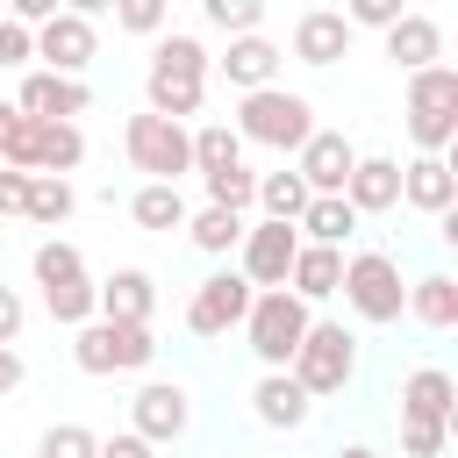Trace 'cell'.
I'll return each mask as SVG.
<instances>
[{
    "instance_id": "obj_3",
    "label": "cell",
    "mask_w": 458,
    "mask_h": 458,
    "mask_svg": "<svg viewBox=\"0 0 458 458\" xmlns=\"http://www.w3.org/2000/svg\"><path fill=\"white\" fill-rule=\"evenodd\" d=\"M308 322H315V308L293 293V286H258L250 293V308H243V344H250V358L272 372V365H286L293 358V344L308 336Z\"/></svg>"
},
{
    "instance_id": "obj_16",
    "label": "cell",
    "mask_w": 458,
    "mask_h": 458,
    "mask_svg": "<svg viewBox=\"0 0 458 458\" xmlns=\"http://www.w3.org/2000/svg\"><path fill=\"white\" fill-rule=\"evenodd\" d=\"M401 200L415 215L458 208V165H451V150H415V165H401Z\"/></svg>"
},
{
    "instance_id": "obj_4",
    "label": "cell",
    "mask_w": 458,
    "mask_h": 458,
    "mask_svg": "<svg viewBox=\"0 0 458 458\" xmlns=\"http://www.w3.org/2000/svg\"><path fill=\"white\" fill-rule=\"evenodd\" d=\"M157 358V336L150 322H114V315H86L72 329V365L86 379H107V372H143Z\"/></svg>"
},
{
    "instance_id": "obj_9",
    "label": "cell",
    "mask_w": 458,
    "mask_h": 458,
    "mask_svg": "<svg viewBox=\"0 0 458 458\" xmlns=\"http://www.w3.org/2000/svg\"><path fill=\"white\" fill-rule=\"evenodd\" d=\"M0 165H21V172H79L86 165V136H79V122H36V114H21V129H14V143H7Z\"/></svg>"
},
{
    "instance_id": "obj_38",
    "label": "cell",
    "mask_w": 458,
    "mask_h": 458,
    "mask_svg": "<svg viewBox=\"0 0 458 458\" xmlns=\"http://www.w3.org/2000/svg\"><path fill=\"white\" fill-rule=\"evenodd\" d=\"M200 14H208V29L243 36V29H258V21H265V0H200Z\"/></svg>"
},
{
    "instance_id": "obj_47",
    "label": "cell",
    "mask_w": 458,
    "mask_h": 458,
    "mask_svg": "<svg viewBox=\"0 0 458 458\" xmlns=\"http://www.w3.org/2000/svg\"><path fill=\"white\" fill-rule=\"evenodd\" d=\"M64 7H72V14H86V21H93V14H107V0H64Z\"/></svg>"
},
{
    "instance_id": "obj_36",
    "label": "cell",
    "mask_w": 458,
    "mask_h": 458,
    "mask_svg": "<svg viewBox=\"0 0 458 458\" xmlns=\"http://www.w3.org/2000/svg\"><path fill=\"white\" fill-rule=\"evenodd\" d=\"M200 186H208V200H215V208H250L258 172H250V165H229V172H200Z\"/></svg>"
},
{
    "instance_id": "obj_31",
    "label": "cell",
    "mask_w": 458,
    "mask_h": 458,
    "mask_svg": "<svg viewBox=\"0 0 458 458\" xmlns=\"http://www.w3.org/2000/svg\"><path fill=\"white\" fill-rule=\"evenodd\" d=\"M193 136V172H229V165H243V136L229 129V122H200V129H186Z\"/></svg>"
},
{
    "instance_id": "obj_34",
    "label": "cell",
    "mask_w": 458,
    "mask_h": 458,
    "mask_svg": "<svg viewBox=\"0 0 458 458\" xmlns=\"http://www.w3.org/2000/svg\"><path fill=\"white\" fill-rule=\"evenodd\" d=\"M36 458H100V437L86 422H50L36 437Z\"/></svg>"
},
{
    "instance_id": "obj_41",
    "label": "cell",
    "mask_w": 458,
    "mask_h": 458,
    "mask_svg": "<svg viewBox=\"0 0 458 458\" xmlns=\"http://www.w3.org/2000/svg\"><path fill=\"white\" fill-rule=\"evenodd\" d=\"M21 200H29V172L21 165H0V222L21 215Z\"/></svg>"
},
{
    "instance_id": "obj_17",
    "label": "cell",
    "mask_w": 458,
    "mask_h": 458,
    "mask_svg": "<svg viewBox=\"0 0 458 458\" xmlns=\"http://www.w3.org/2000/svg\"><path fill=\"white\" fill-rule=\"evenodd\" d=\"M215 64H222V79H229L236 93H250V86H279V64H286V50H279L265 29H243V36H229V50H222Z\"/></svg>"
},
{
    "instance_id": "obj_22",
    "label": "cell",
    "mask_w": 458,
    "mask_h": 458,
    "mask_svg": "<svg viewBox=\"0 0 458 458\" xmlns=\"http://www.w3.org/2000/svg\"><path fill=\"white\" fill-rule=\"evenodd\" d=\"M336 279H344V243H308V236H301V250H293V265H286V286L315 308V301L336 293Z\"/></svg>"
},
{
    "instance_id": "obj_8",
    "label": "cell",
    "mask_w": 458,
    "mask_h": 458,
    "mask_svg": "<svg viewBox=\"0 0 458 458\" xmlns=\"http://www.w3.org/2000/svg\"><path fill=\"white\" fill-rule=\"evenodd\" d=\"M122 150H129V165H136L143 179H172V186H179V172H193V136H186V122L150 114V107L122 122Z\"/></svg>"
},
{
    "instance_id": "obj_26",
    "label": "cell",
    "mask_w": 458,
    "mask_h": 458,
    "mask_svg": "<svg viewBox=\"0 0 458 458\" xmlns=\"http://www.w3.org/2000/svg\"><path fill=\"white\" fill-rule=\"evenodd\" d=\"M401 408H408V415H444V422H451V415H458V379H451L444 365H415V372L401 379Z\"/></svg>"
},
{
    "instance_id": "obj_18",
    "label": "cell",
    "mask_w": 458,
    "mask_h": 458,
    "mask_svg": "<svg viewBox=\"0 0 458 458\" xmlns=\"http://www.w3.org/2000/svg\"><path fill=\"white\" fill-rule=\"evenodd\" d=\"M351 36H358V29H351L336 7H308V14L293 21V57H301V64H344V57H351Z\"/></svg>"
},
{
    "instance_id": "obj_30",
    "label": "cell",
    "mask_w": 458,
    "mask_h": 458,
    "mask_svg": "<svg viewBox=\"0 0 458 458\" xmlns=\"http://www.w3.org/2000/svg\"><path fill=\"white\" fill-rule=\"evenodd\" d=\"M250 208H258V215H272V222H293V215L308 208V179H301V172H258Z\"/></svg>"
},
{
    "instance_id": "obj_44",
    "label": "cell",
    "mask_w": 458,
    "mask_h": 458,
    "mask_svg": "<svg viewBox=\"0 0 458 458\" xmlns=\"http://www.w3.org/2000/svg\"><path fill=\"white\" fill-rule=\"evenodd\" d=\"M21 379H29V365H21V351H14V344H0V394H14Z\"/></svg>"
},
{
    "instance_id": "obj_25",
    "label": "cell",
    "mask_w": 458,
    "mask_h": 458,
    "mask_svg": "<svg viewBox=\"0 0 458 458\" xmlns=\"http://www.w3.org/2000/svg\"><path fill=\"white\" fill-rule=\"evenodd\" d=\"M129 222H136V229L172 236V229H186V193H179L172 179H143V186L129 193Z\"/></svg>"
},
{
    "instance_id": "obj_14",
    "label": "cell",
    "mask_w": 458,
    "mask_h": 458,
    "mask_svg": "<svg viewBox=\"0 0 458 458\" xmlns=\"http://www.w3.org/2000/svg\"><path fill=\"white\" fill-rule=\"evenodd\" d=\"M93 50H100V36H93V21L86 14H72V7H57L50 21H36V57L50 64V72H86L93 64Z\"/></svg>"
},
{
    "instance_id": "obj_48",
    "label": "cell",
    "mask_w": 458,
    "mask_h": 458,
    "mask_svg": "<svg viewBox=\"0 0 458 458\" xmlns=\"http://www.w3.org/2000/svg\"><path fill=\"white\" fill-rule=\"evenodd\" d=\"M336 458H379V451H365V444H336Z\"/></svg>"
},
{
    "instance_id": "obj_2",
    "label": "cell",
    "mask_w": 458,
    "mask_h": 458,
    "mask_svg": "<svg viewBox=\"0 0 458 458\" xmlns=\"http://www.w3.org/2000/svg\"><path fill=\"white\" fill-rule=\"evenodd\" d=\"M243 143L258 150H301L308 129H315V100L308 93H286V86H250L236 100V122H229Z\"/></svg>"
},
{
    "instance_id": "obj_20",
    "label": "cell",
    "mask_w": 458,
    "mask_h": 458,
    "mask_svg": "<svg viewBox=\"0 0 458 458\" xmlns=\"http://www.w3.org/2000/svg\"><path fill=\"white\" fill-rule=\"evenodd\" d=\"M308 394H301V379L286 372V365H272V372H258V386H250V415L265 422V429H301L308 422Z\"/></svg>"
},
{
    "instance_id": "obj_37",
    "label": "cell",
    "mask_w": 458,
    "mask_h": 458,
    "mask_svg": "<svg viewBox=\"0 0 458 458\" xmlns=\"http://www.w3.org/2000/svg\"><path fill=\"white\" fill-rule=\"evenodd\" d=\"M107 14H114V29H129V36H157V29L172 21V0H107Z\"/></svg>"
},
{
    "instance_id": "obj_7",
    "label": "cell",
    "mask_w": 458,
    "mask_h": 458,
    "mask_svg": "<svg viewBox=\"0 0 458 458\" xmlns=\"http://www.w3.org/2000/svg\"><path fill=\"white\" fill-rule=\"evenodd\" d=\"M336 293L351 301L358 322H401V315H408V286H401V265H394L386 250H351Z\"/></svg>"
},
{
    "instance_id": "obj_12",
    "label": "cell",
    "mask_w": 458,
    "mask_h": 458,
    "mask_svg": "<svg viewBox=\"0 0 458 458\" xmlns=\"http://www.w3.org/2000/svg\"><path fill=\"white\" fill-rule=\"evenodd\" d=\"M186 422H193V401H186L179 379H143V386H136V401H129V429H136V437H150V444H179Z\"/></svg>"
},
{
    "instance_id": "obj_32",
    "label": "cell",
    "mask_w": 458,
    "mask_h": 458,
    "mask_svg": "<svg viewBox=\"0 0 458 458\" xmlns=\"http://www.w3.org/2000/svg\"><path fill=\"white\" fill-rule=\"evenodd\" d=\"M29 272H36V286H64V279H86V258L64 236H43L36 258H29Z\"/></svg>"
},
{
    "instance_id": "obj_28",
    "label": "cell",
    "mask_w": 458,
    "mask_h": 458,
    "mask_svg": "<svg viewBox=\"0 0 458 458\" xmlns=\"http://www.w3.org/2000/svg\"><path fill=\"white\" fill-rule=\"evenodd\" d=\"M186 236H193V250H208V258H229V250L243 243V208H215V200H208L200 215L186 208Z\"/></svg>"
},
{
    "instance_id": "obj_27",
    "label": "cell",
    "mask_w": 458,
    "mask_h": 458,
    "mask_svg": "<svg viewBox=\"0 0 458 458\" xmlns=\"http://www.w3.org/2000/svg\"><path fill=\"white\" fill-rule=\"evenodd\" d=\"M293 229H301L308 243H344V236L358 229V208H351L344 193H308V208L293 215Z\"/></svg>"
},
{
    "instance_id": "obj_10",
    "label": "cell",
    "mask_w": 458,
    "mask_h": 458,
    "mask_svg": "<svg viewBox=\"0 0 458 458\" xmlns=\"http://www.w3.org/2000/svg\"><path fill=\"white\" fill-rule=\"evenodd\" d=\"M293 250H301V229L293 222H243V243H236V272L250 279V286H286V265H293Z\"/></svg>"
},
{
    "instance_id": "obj_42",
    "label": "cell",
    "mask_w": 458,
    "mask_h": 458,
    "mask_svg": "<svg viewBox=\"0 0 458 458\" xmlns=\"http://www.w3.org/2000/svg\"><path fill=\"white\" fill-rule=\"evenodd\" d=\"M100 458H157V444L136 429H114V437H100Z\"/></svg>"
},
{
    "instance_id": "obj_5",
    "label": "cell",
    "mask_w": 458,
    "mask_h": 458,
    "mask_svg": "<svg viewBox=\"0 0 458 458\" xmlns=\"http://www.w3.org/2000/svg\"><path fill=\"white\" fill-rule=\"evenodd\" d=\"M408 136H415V150H451V136H458V64H422V72H408Z\"/></svg>"
},
{
    "instance_id": "obj_33",
    "label": "cell",
    "mask_w": 458,
    "mask_h": 458,
    "mask_svg": "<svg viewBox=\"0 0 458 458\" xmlns=\"http://www.w3.org/2000/svg\"><path fill=\"white\" fill-rule=\"evenodd\" d=\"M444 444H451L444 415H408L401 408V458H444Z\"/></svg>"
},
{
    "instance_id": "obj_15",
    "label": "cell",
    "mask_w": 458,
    "mask_h": 458,
    "mask_svg": "<svg viewBox=\"0 0 458 458\" xmlns=\"http://www.w3.org/2000/svg\"><path fill=\"white\" fill-rule=\"evenodd\" d=\"M351 165H358V150H351V136L344 129H308V143L293 150V172L308 179V193H344V179H351Z\"/></svg>"
},
{
    "instance_id": "obj_21",
    "label": "cell",
    "mask_w": 458,
    "mask_h": 458,
    "mask_svg": "<svg viewBox=\"0 0 458 458\" xmlns=\"http://www.w3.org/2000/svg\"><path fill=\"white\" fill-rule=\"evenodd\" d=\"M379 36H386V57L401 72H422V64L444 57V21H429V14H394Z\"/></svg>"
},
{
    "instance_id": "obj_1",
    "label": "cell",
    "mask_w": 458,
    "mask_h": 458,
    "mask_svg": "<svg viewBox=\"0 0 458 458\" xmlns=\"http://www.w3.org/2000/svg\"><path fill=\"white\" fill-rule=\"evenodd\" d=\"M200 100H208V50H200V36H157L150 72H143V107L186 122V114H200Z\"/></svg>"
},
{
    "instance_id": "obj_13",
    "label": "cell",
    "mask_w": 458,
    "mask_h": 458,
    "mask_svg": "<svg viewBox=\"0 0 458 458\" xmlns=\"http://www.w3.org/2000/svg\"><path fill=\"white\" fill-rule=\"evenodd\" d=\"M14 107H21V114H36V122H79V114L93 107V93H86V79L36 64V72H21V93H14Z\"/></svg>"
},
{
    "instance_id": "obj_46",
    "label": "cell",
    "mask_w": 458,
    "mask_h": 458,
    "mask_svg": "<svg viewBox=\"0 0 458 458\" xmlns=\"http://www.w3.org/2000/svg\"><path fill=\"white\" fill-rule=\"evenodd\" d=\"M14 129H21V107H14V100H0V157H7V143H14Z\"/></svg>"
},
{
    "instance_id": "obj_24",
    "label": "cell",
    "mask_w": 458,
    "mask_h": 458,
    "mask_svg": "<svg viewBox=\"0 0 458 458\" xmlns=\"http://www.w3.org/2000/svg\"><path fill=\"white\" fill-rule=\"evenodd\" d=\"M72 208H79V186H72L64 172H29L21 222H36V229H64V222H72Z\"/></svg>"
},
{
    "instance_id": "obj_40",
    "label": "cell",
    "mask_w": 458,
    "mask_h": 458,
    "mask_svg": "<svg viewBox=\"0 0 458 458\" xmlns=\"http://www.w3.org/2000/svg\"><path fill=\"white\" fill-rule=\"evenodd\" d=\"M394 14H408V7L401 0H344V21L351 29H386Z\"/></svg>"
},
{
    "instance_id": "obj_23",
    "label": "cell",
    "mask_w": 458,
    "mask_h": 458,
    "mask_svg": "<svg viewBox=\"0 0 458 458\" xmlns=\"http://www.w3.org/2000/svg\"><path fill=\"white\" fill-rule=\"evenodd\" d=\"M344 200H351L358 215H386V208H401V165H394V157H358L351 179H344Z\"/></svg>"
},
{
    "instance_id": "obj_43",
    "label": "cell",
    "mask_w": 458,
    "mask_h": 458,
    "mask_svg": "<svg viewBox=\"0 0 458 458\" xmlns=\"http://www.w3.org/2000/svg\"><path fill=\"white\" fill-rule=\"evenodd\" d=\"M21 322H29V301H21L14 286H0V344H14V336H21Z\"/></svg>"
},
{
    "instance_id": "obj_29",
    "label": "cell",
    "mask_w": 458,
    "mask_h": 458,
    "mask_svg": "<svg viewBox=\"0 0 458 458\" xmlns=\"http://www.w3.org/2000/svg\"><path fill=\"white\" fill-rule=\"evenodd\" d=\"M408 315H415L422 329H451V322H458V279H451V272H422V279L408 286Z\"/></svg>"
},
{
    "instance_id": "obj_19",
    "label": "cell",
    "mask_w": 458,
    "mask_h": 458,
    "mask_svg": "<svg viewBox=\"0 0 458 458\" xmlns=\"http://www.w3.org/2000/svg\"><path fill=\"white\" fill-rule=\"evenodd\" d=\"M150 308H157V279H150L143 265H122V272H107V279L93 286V315H114V322H150Z\"/></svg>"
},
{
    "instance_id": "obj_35",
    "label": "cell",
    "mask_w": 458,
    "mask_h": 458,
    "mask_svg": "<svg viewBox=\"0 0 458 458\" xmlns=\"http://www.w3.org/2000/svg\"><path fill=\"white\" fill-rule=\"evenodd\" d=\"M43 308H50V322L79 329V322L93 315V279H64V286H43Z\"/></svg>"
},
{
    "instance_id": "obj_11",
    "label": "cell",
    "mask_w": 458,
    "mask_h": 458,
    "mask_svg": "<svg viewBox=\"0 0 458 458\" xmlns=\"http://www.w3.org/2000/svg\"><path fill=\"white\" fill-rule=\"evenodd\" d=\"M250 279L243 272H208L200 286H193V301H186V329L193 336H229L236 322H243V308H250Z\"/></svg>"
},
{
    "instance_id": "obj_39",
    "label": "cell",
    "mask_w": 458,
    "mask_h": 458,
    "mask_svg": "<svg viewBox=\"0 0 458 458\" xmlns=\"http://www.w3.org/2000/svg\"><path fill=\"white\" fill-rule=\"evenodd\" d=\"M29 57H36V29L0 14V64H29Z\"/></svg>"
},
{
    "instance_id": "obj_45",
    "label": "cell",
    "mask_w": 458,
    "mask_h": 458,
    "mask_svg": "<svg viewBox=\"0 0 458 458\" xmlns=\"http://www.w3.org/2000/svg\"><path fill=\"white\" fill-rule=\"evenodd\" d=\"M57 7H64V0H7V14H14V21H29V29H36V21H50Z\"/></svg>"
},
{
    "instance_id": "obj_6",
    "label": "cell",
    "mask_w": 458,
    "mask_h": 458,
    "mask_svg": "<svg viewBox=\"0 0 458 458\" xmlns=\"http://www.w3.org/2000/svg\"><path fill=\"white\" fill-rule=\"evenodd\" d=\"M286 372L301 379V394H308V401L344 394V386H351V372H358V336H351L344 322H308V336L293 344Z\"/></svg>"
}]
</instances>
